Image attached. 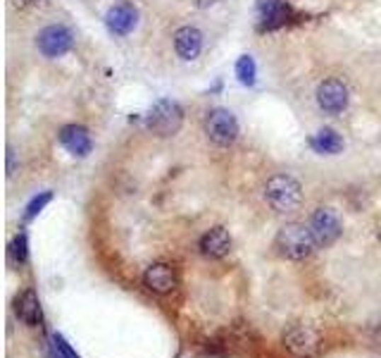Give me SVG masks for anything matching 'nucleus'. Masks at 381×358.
I'll return each mask as SVG.
<instances>
[{
  "label": "nucleus",
  "mask_w": 381,
  "mask_h": 358,
  "mask_svg": "<svg viewBox=\"0 0 381 358\" xmlns=\"http://www.w3.org/2000/svg\"><path fill=\"white\" fill-rule=\"evenodd\" d=\"M265 198L277 213H293L303 203V186L291 174H274L265 184Z\"/></svg>",
  "instance_id": "f03ea898"
},
{
  "label": "nucleus",
  "mask_w": 381,
  "mask_h": 358,
  "mask_svg": "<svg viewBox=\"0 0 381 358\" xmlns=\"http://www.w3.org/2000/svg\"><path fill=\"white\" fill-rule=\"evenodd\" d=\"M38 50L45 57H60L64 53H69L72 45H74V36L67 27H60V24H52V27H45L36 38Z\"/></svg>",
  "instance_id": "0eeeda50"
},
{
  "label": "nucleus",
  "mask_w": 381,
  "mask_h": 358,
  "mask_svg": "<svg viewBox=\"0 0 381 358\" xmlns=\"http://www.w3.org/2000/svg\"><path fill=\"white\" fill-rule=\"evenodd\" d=\"M60 143L72 155H79V158H86L93 148V141H91L89 129L79 127V125H67L60 129Z\"/></svg>",
  "instance_id": "f8f14e48"
},
{
  "label": "nucleus",
  "mask_w": 381,
  "mask_h": 358,
  "mask_svg": "<svg viewBox=\"0 0 381 358\" xmlns=\"http://www.w3.org/2000/svg\"><path fill=\"white\" fill-rule=\"evenodd\" d=\"M232 251V237L224 227H212L200 237V253L207 258H224Z\"/></svg>",
  "instance_id": "ddd939ff"
},
{
  "label": "nucleus",
  "mask_w": 381,
  "mask_h": 358,
  "mask_svg": "<svg viewBox=\"0 0 381 358\" xmlns=\"http://www.w3.org/2000/svg\"><path fill=\"white\" fill-rule=\"evenodd\" d=\"M12 256H15L17 263H26V258H29V242H26V234L19 232L15 237V242L10 246Z\"/></svg>",
  "instance_id": "aec40b11"
},
{
  "label": "nucleus",
  "mask_w": 381,
  "mask_h": 358,
  "mask_svg": "<svg viewBox=\"0 0 381 358\" xmlns=\"http://www.w3.org/2000/svg\"><path fill=\"white\" fill-rule=\"evenodd\" d=\"M146 125L157 136H172L183 125V110L172 99H160L146 115Z\"/></svg>",
  "instance_id": "7ed1b4c3"
},
{
  "label": "nucleus",
  "mask_w": 381,
  "mask_h": 358,
  "mask_svg": "<svg viewBox=\"0 0 381 358\" xmlns=\"http://www.w3.org/2000/svg\"><path fill=\"white\" fill-rule=\"evenodd\" d=\"M284 347L295 358H312L322 351V335L310 325H293L284 332Z\"/></svg>",
  "instance_id": "20e7f679"
},
{
  "label": "nucleus",
  "mask_w": 381,
  "mask_h": 358,
  "mask_svg": "<svg viewBox=\"0 0 381 358\" xmlns=\"http://www.w3.org/2000/svg\"><path fill=\"white\" fill-rule=\"evenodd\" d=\"M310 230L312 237L317 242V249H329L331 244H336V239L343 232V225H341L339 215L331 211V208H317L310 218Z\"/></svg>",
  "instance_id": "39448f33"
},
{
  "label": "nucleus",
  "mask_w": 381,
  "mask_h": 358,
  "mask_svg": "<svg viewBox=\"0 0 381 358\" xmlns=\"http://www.w3.org/2000/svg\"><path fill=\"white\" fill-rule=\"evenodd\" d=\"M205 132L217 146H232L236 136H239V122H236L234 113H229L227 108H215L207 113Z\"/></svg>",
  "instance_id": "423d86ee"
},
{
  "label": "nucleus",
  "mask_w": 381,
  "mask_h": 358,
  "mask_svg": "<svg viewBox=\"0 0 381 358\" xmlns=\"http://www.w3.org/2000/svg\"><path fill=\"white\" fill-rule=\"evenodd\" d=\"M236 77L243 86H253L255 84V60L251 55H241L239 62H236Z\"/></svg>",
  "instance_id": "a211bd4d"
},
{
  "label": "nucleus",
  "mask_w": 381,
  "mask_h": 358,
  "mask_svg": "<svg viewBox=\"0 0 381 358\" xmlns=\"http://www.w3.org/2000/svg\"><path fill=\"white\" fill-rule=\"evenodd\" d=\"M143 284L153 294H169L176 286V270L169 263H153L143 272Z\"/></svg>",
  "instance_id": "9b49d317"
},
{
  "label": "nucleus",
  "mask_w": 381,
  "mask_h": 358,
  "mask_svg": "<svg viewBox=\"0 0 381 358\" xmlns=\"http://www.w3.org/2000/svg\"><path fill=\"white\" fill-rule=\"evenodd\" d=\"M310 146L314 148V153L319 155H336L343 151V136H341L336 129L324 127L310 139Z\"/></svg>",
  "instance_id": "2eb2a0df"
},
{
  "label": "nucleus",
  "mask_w": 381,
  "mask_h": 358,
  "mask_svg": "<svg viewBox=\"0 0 381 358\" xmlns=\"http://www.w3.org/2000/svg\"><path fill=\"white\" fill-rule=\"evenodd\" d=\"M12 313L26 328H38L43 323V308L34 289H22L12 301Z\"/></svg>",
  "instance_id": "1a4fd4ad"
},
{
  "label": "nucleus",
  "mask_w": 381,
  "mask_h": 358,
  "mask_svg": "<svg viewBox=\"0 0 381 358\" xmlns=\"http://www.w3.org/2000/svg\"><path fill=\"white\" fill-rule=\"evenodd\" d=\"M377 239H379V244H381V220L377 223Z\"/></svg>",
  "instance_id": "4be33fe9"
},
{
  "label": "nucleus",
  "mask_w": 381,
  "mask_h": 358,
  "mask_svg": "<svg viewBox=\"0 0 381 358\" xmlns=\"http://www.w3.org/2000/svg\"><path fill=\"white\" fill-rule=\"evenodd\" d=\"M317 106L326 115H339L348 108V86L341 79H326L317 89Z\"/></svg>",
  "instance_id": "6e6552de"
},
{
  "label": "nucleus",
  "mask_w": 381,
  "mask_h": 358,
  "mask_svg": "<svg viewBox=\"0 0 381 358\" xmlns=\"http://www.w3.org/2000/svg\"><path fill=\"white\" fill-rule=\"evenodd\" d=\"M174 48L181 60H195L203 50V34L195 27H181L174 34Z\"/></svg>",
  "instance_id": "4468645a"
},
{
  "label": "nucleus",
  "mask_w": 381,
  "mask_h": 358,
  "mask_svg": "<svg viewBox=\"0 0 381 358\" xmlns=\"http://www.w3.org/2000/svg\"><path fill=\"white\" fill-rule=\"evenodd\" d=\"M48 358H81L72 349V344L64 340L60 332H52L48 340Z\"/></svg>",
  "instance_id": "f3484780"
},
{
  "label": "nucleus",
  "mask_w": 381,
  "mask_h": 358,
  "mask_svg": "<svg viewBox=\"0 0 381 358\" xmlns=\"http://www.w3.org/2000/svg\"><path fill=\"white\" fill-rule=\"evenodd\" d=\"M105 24H108L110 34L127 36L134 31L136 24H139V10L131 3H117L108 10V15H105Z\"/></svg>",
  "instance_id": "9d476101"
},
{
  "label": "nucleus",
  "mask_w": 381,
  "mask_h": 358,
  "mask_svg": "<svg viewBox=\"0 0 381 358\" xmlns=\"http://www.w3.org/2000/svg\"><path fill=\"white\" fill-rule=\"evenodd\" d=\"M258 10L265 24H277L286 17V10L281 0H258Z\"/></svg>",
  "instance_id": "dca6fc26"
},
{
  "label": "nucleus",
  "mask_w": 381,
  "mask_h": 358,
  "mask_svg": "<svg viewBox=\"0 0 381 358\" xmlns=\"http://www.w3.org/2000/svg\"><path fill=\"white\" fill-rule=\"evenodd\" d=\"M52 201V191H43V194H38V196H34L26 203V211H24V220L29 223V220H34L38 213L43 211L45 206H48Z\"/></svg>",
  "instance_id": "6ab92c4d"
},
{
  "label": "nucleus",
  "mask_w": 381,
  "mask_h": 358,
  "mask_svg": "<svg viewBox=\"0 0 381 358\" xmlns=\"http://www.w3.org/2000/svg\"><path fill=\"white\" fill-rule=\"evenodd\" d=\"M215 0H195V5H200V8H207V5H212Z\"/></svg>",
  "instance_id": "412c9836"
},
{
  "label": "nucleus",
  "mask_w": 381,
  "mask_h": 358,
  "mask_svg": "<svg viewBox=\"0 0 381 358\" xmlns=\"http://www.w3.org/2000/svg\"><path fill=\"white\" fill-rule=\"evenodd\" d=\"M274 249L281 258L288 260H305L317 251V242L312 237L310 225L303 223H288L274 237Z\"/></svg>",
  "instance_id": "f257e3e1"
}]
</instances>
